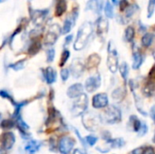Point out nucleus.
I'll use <instances>...</instances> for the list:
<instances>
[{"mask_svg": "<svg viewBox=\"0 0 155 154\" xmlns=\"http://www.w3.org/2000/svg\"><path fill=\"white\" fill-rule=\"evenodd\" d=\"M1 128L4 129V130H7V129H12L15 126V121L12 119V120H3L2 123H1Z\"/></svg>", "mask_w": 155, "mask_h": 154, "instance_id": "nucleus-29", "label": "nucleus"}, {"mask_svg": "<svg viewBox=\"0 0 155 154\" xmlns=\"http://www.w3.org/2000/svg\"><path fill=\"white\" fill-rule=\"evenodd\" d=\"M104 13H105V15H106L107 17H109V18L114 17V8H113L112 4L109 1H106V3H105Z\"/></svg>", "mask_w": 155, "mask_h": 154, "instance_id": "nucleus-30", "label": "nucleus"}, {"mask_svg": "<svg viewBox=\"0 0 155 154\" xmlns=\"http://www.w3.org/2000/svg\"><path fill=\"white\" fill-rule=\"evenodd\" d=\"M10 67L13 68L15 71H18L20 69H23L24 68V61H19V62H17V63H15L14 64H11Z\"/></svg>", "mask_w": 155, "mask_h": 154, "instance_id": "nucleus-37", "label": "nucleus"}, {"mask_svg": "<svg viewBox=\"0 0 155 154\" xmlns=\"http://www.w3.org/2000/svg\"><path fill=\"white\" fill-rule=\"evenodd\" d=\"M93 25L90 23H84L80 27L74 45V48L75 50H81L85 46L89 40V37L93 34Z\"/></svg>", "mask_w": 155, "mask_h": 154, "instance_id": "nucleus-1", "label": "nucleus"}, {"mask_svg": "<svg viewBox=\"0 0 155 154\" xmlns=\"http://www.w3.org/2000/svg\"><path fill=\"white\" fill-rule=\"evenodd\" d=\"M127 5H128V3H127L126 0H122L120 2V8H121L122 11H124L125 8H127Z\"/></svg>", "mask_w": 155, "mask_h": 154, "instance_id": "nucleus-42", "label": "nucleus"}, {"mask_svg": "<svg viewBox=\"0 0 155 154\" xmlns=\"http://www.w3.org/2000/svg\"><path fill=\"white\" fill-rule=\"evenodd\" d=\"M1 143H2V149L5 150V151H8L10 150L15 143V134L11 132H6L3 135H2V140H1Z\"/></svg>", "mask_w": 155, "mask_h": 154, "instance_id": "nucleus-7", "label": "nucleus"}, {"mask_svg": "<svg viewBox=\"0 0 155 154\" xmlns=\"http://www.w3.org/2000/svg\"><path fill=\"white\" fill-rule=\"evenodd\" d=\"M84 140V142H85L86 145L94 146V145L97 143L98 138H97L96 136H94V135H88V136H86Z\"/></svg>", "mask_w": 155, "mask_h": 154, "instance_id": "nucleus-32", "label": "nucleus"}, {"mask_svg": "<svg viewBox=\"0 0 155 154\" xmlns=\"http://www.w3.org/2000/svg\"><path fill=\"white\" fill-rule=\"evenodd\" d=\"M125 93H126V92H125V90H124V89L117 88L115 91H114V93H113L112 96H113V98H114L115 101H122V100L124 98Z\"/></svg>", "mask_w": 155, "mask_h": 154, "instance_id": "nucleus-24", "label": "nucleus"}, {"mask_svg": "<svg viewBox=\"0 0 155 154\" xmlns=\"http://www.w3.org/2000/svg\"><path fill=\"white\" fill-rule=\"evenodd\" d=\"M151 116H152V119L154 120V106L151 110Z\"/></svg>", "mask_w": 155, "mask_h": 154, "instance_id": "nucleus-45", "label": "nucleus"}, {"mask_svg": "<svg viewBox=\"0 0 155 154\" xmlns=\"http://www.w3.org/2000/svg\"><path fill=\"white\" fill-rule=\"evenodd\" d=\"M130 123L132 125V128H133V131L134 132H138V130L140 129L141 125H142V122L134 115H132L130 117Z\"/></svg>", "mask_w": 155, "mask_h": 154, "instance_id": "nucleus-25", "label": "nucleus"}, {"mask_svg": "<svg viewBox=\"0 0 155 154\" xmlns=\"http://www.w3.org/2000/svg\"><path fill=\"white\" fill-rule=\"evenodd\" d=\"M99 63H100V56L96 54H94L89 56L86 65L88 68H94V67L97 66L99 64Z\"/></svg>", "mask_w": 155, "mask_h": 154, "instance_id": "nucleus-20", "label": "nucleus"}, {"mask_svg": "<svg viewBox=\"0 0 155 154\" xmlns=\"http://www.w3.org/2000/svg\"><path fill=\"white\" fill-rule=\"evenodd\" d=\"M69 56H70V52L68 50H64L63 52L62 57H61V62H60V65L61 66H63L65 64V62L67 61V59L69 58Z\"/></svg>", "mask_w": 155, "mask_h": 154, "instance_id": "nucleus-34", "label": "nucleus"}, {"mask_svg": "<svg viewBox=\"0 0 155 154\" xmlns=\"http://www.w3.org/2000/svg\"><path fill=\"white\" fill-rule=\"evenodd\" d=\"M54 58V49H49L47 51V61L49 63L53 62Z\"/></svg>", "mask_w": 155, "mask_h": 154, "instance_id": "nucleus-38", "label": "nucleus"}, {"mask_svg": "<svg viewBox=\"0 0 155 154\" xmlns=\"http://www.w3.org/2000/svg\"><path fill=\"white\" fill-rule=\"evenodd\" d=\"M108 103V97L105 93H98L93 97V106L95 109L105 108Z\"/></svg>", "mask_w": 155, "mask_h": 154, "instance_id": "nucleus-10", "label": "nucleus"}, {"mask_svg": "<svg viewBox=\"0 0 155 154\" xmlns=\"http://www.w3.org/2000/svg\"><path fill=\"white\" fill-rule=\"evenodd\" d=\"M101 120L103 122H104L107 124H114L117 123H120L122 120V113L121 110L114 106L112 105L110 107H108L104 113L103 114L100 116Z\"/></svg>", "mask_w": 155, "mask_h": 154, "instance_id": "nucleus-2", "label": "nucleus"}, {"mask_svg": "<svg viewBox=\"0 0 155 154\" xmlns=\"http://www.w3.org/2000/svg\"><path fill=\"white\" fill-rule=\"evenodd\" d=\"M112 1H113V2H114V4H116V3H117V1H118V0H112Z\"/></svg>", "mask_w": 155, "mask_h": 154, "instance_id": "nucleus-47", "label": "nucleus"}, {"mask_svg": "<svg viewBox=\"0 0 155 154\" xmlns=\"http://www.w3.org/2000/svg\"><path fill=\"white\" fill-rule=\"evenodd\" d=\"M108 22L104 17H100L97 20V33L98 34H103L107 32Z\"/></svg>", "mask_w": 155, "mask_h": 154, "instance_id": "nucleus-16", "label": "nucleus"}, {"mask_svg": "<svg viewBox=\"0 0 155 154\" xmlns=\"http://www.w3.org/2000/svg\"><path fill=\"white\" fill-rule=\"evenodd\" d=\"M41 145H42V143L40 142L35 141V140H32L26 143V145L25 146V152H27L29 153H35L37 151H39Z\"/></svg>", "mask_w": 155, "mask_h": 154, "instance_id": "nucleus-15", "label": "nucleus"}, {"mask_svg": "<svg viewBox=\"0 0 155 154\" xmlns=\"http://www.w3.org/2000/svg\"><path fill=\"white\" fill-rule=\"evenodd\" d=\"M101 84V78L99 74L94 76H91L85 82V89L89 93H93L100 87Z\"/></svg>", "mask_w": 155, "mask_h": 154, "instance_id": "nucleus-8", "label": "nucleus"}, {"mask_svg": "<svg viewBox=\"0 0 155 154\" xmlns=\"http://www.w3.org/2000/svg\"><path fill=\"white\" fill-rule=\"evenodd\" d=\"M75 144V140L70 136H63L58 143V150L62 154H69Z\"/></svg>", "mask_w": 155, "mask_h": 154, "instance_id": "nucleus-5", "label": "nucleus"}, {"mask_svg": "<svg viewBox=\"0 0 155 154\" xmlns=\"http://www.w3.org/2000/svg\"><path fill=\"white\" fill-rule=\"evenodd\" d=\"M134 29L133 26H128L125 30L124 39L127 42H132L134 40Z\"/></svg>", "mask_w": 155, "mask_h": 154, "instance_id": "nucleus-27", "label": "nucleus"}, {"mask_svg": "<svg viewBox=\"0 0 155 154\" xmlns=\"http://www.w3.org/2000/svg\"><path fill=\"white\" fill-rule=\"evenodd\" d=\"M0 154H5V150H3V149H0Z\"/></svg>", "mask_w": 155, "mask_h": 154, "instance_id": "nucleus-46", "label": "nucleus"}, {"mask_svg": "<svg viewBox=\"0 0 155 154\" xmlns=\"http://www.w3.org/2000/svg\"><path fill=\"white\" fill-rule=\"evenodd\" d=\"M126 142L124 141V139L123 138H115L113 139L111 138L110 140H108L107 142H105V144L108 145V148L111 149H119L122 148L125 145Z\"/></svg>", "mask_w": 155, "mask_h": 154, "instance_id": "nucleus-14", "label": "nucleus"}, {"mask_svg": "<svg viewBox=\"0 0 155 154\" xmlns=\"http://www.w3.org/2000/svg\"><path fill=\"white\" fill-rule=\"evenodd\" d=\"M45 78L46 80V82L48 84H53L55 82L56 80V74H55V71L52 68V67H47L45 70Z\"/></svg>", "mask_w": 155, "mask_h": 154, "instance_id": "nucleus-17", "label": "nucleus"}, {"mask_svg": "<svg viewBox=\"0 0 155 154\" xmlns=\"http://www.w3.org/2000/svg\"><path fill=\"white\" fill-rule=\"evenodd\" d=\"M143 93L145 96H153L154 94V84L153 81L149 82L143 88Z\"/></svg>", "mask_w": 155, "mask_h": 154, "instance_id": "nucleus-23", "label": "nucleus"}, {"mask_svg": "<svg viewBox=\"0 0 155 154\" xmlns=\"http://www.w3.org/2000/svg\"><path fill=\"white\" fill-rule=\"evenodd\" d=\"M72 39H73V36H72V35H69V36H67V37L65 38V43H64V45H67V44H69V43L72 41Z\"/></svg>", "mask_w": 155, "mask_h": 154, "instance_id": "nucleus-44", "label": "nucleus"}, {"mask_svg": "<svg viewBox=\"0 0 155 154\" xmlns=\"http://www.w3.org/2000/svg\"><path fill=\"white\" fill-rule=\"evenodd\" d=\"M0 119H1V113H0Z\"/></svg>", "mask_w": 155, "mask_h": 154, "instance_id": "nucleus-48", "label": "nucleus"}, {"mask_svg": "<svg viewBox=\"0 0 155 154\" xmlns=\"http://www.w3.org/2000/svg\"><path fill=\"white\" fill-rule=\"evenodd\" d=\"M60 34H62L61 32V28L58 25H53L49 29L48 32L46 33L45 38V44L46 45H52L54 44L58 36L60 35Z\"/></svg>", "mask_w": 155, "mask_h": 154, "instance_id": "nucleus-6", "label": "nucleus"}, {"mask_svg": "<svg viewBox=\"0 0 155 154\" xmlns=\"http://www.w3.org/2000/svg\"><path fill=\"white\" fill-rule=\"evenodd\" d=\"M46 13H47V11H42V10L35 11L34 14H33V20H34V22L35 24H40L44 20Z\"/></svg>", "mask_w": 155, "mask_h": 154, "instance_id": "nucleus-22", "label": "nucleus"}, {"mask_svg": "<svg viewBox=\"0 0 155 154\" xmlns=\"http://www.w3.org/2000/svg\"><path fill=\"white\" fill-rule=\"evenodd\" d=\"M84 87L81 84H75L69 87L67 90V95L70 98H76L83 93Z\"/></svg>", "mask_w": 155, "mask_h": 154, "instance_id": "nucleus-12", "label": "nucleus"}, {"mask_svg": "<svg viewBox=\"0 0 155 154\" xmlns=\"http://www.w3.org/2000/svg\"><path fill=\"white\" fill-rule=\"evenodd\" d=\"M143 154H155L154 149L151 146H143Z\"/></svg>", "mask_w": 155, "mask_h": 154, "instance_id": "nucleus-40", "label": "nucleus"}, {"mask_svg": "<svg viewBox=\"0 0 155 154\" xmlns=\"http://www.w3.org/2000/svg\"><path fill=\"white\" fill-rule=\"evenodd\" d=\"M107 65L112 73H115L118 69V56L116 51H110L107 60Z\"/></svg>", "mask_w": 155, "mask_h": 154, "instance_id": "nucleus-11", "label": "nucleus"}, {"mask_svg": "<svg viewBox=\"0 0 155 154\" xmlns=\"http://www.w3.org/2000/svg\"><path fill=\"white\" fill-rule=\"evenodd\" d=\"M66 2L65 0H58L56 6H55V15L60 16L66 11Z\"/></svg>", "mask_w": 155, "mask_h": 154, "instance_id": "nucleus-19", "label": "nucleus"}, {"mask_svg": "<svg viewBox=\"0 0 155 154\" xmlns=\"http://www.w3.org/2000/svg\"><path fill=\"white\" fill-rule=\"evenodd\" d=\"M102 120L101 117L94 113L88 112L83 115V124L86 130L90 132H95L99 129Z\"/></svg>", "mask_w": 155, "mask_h": 154, "instance_id": "nucleus-3", "label": "nucleus"}, {"mask_svg": "<svg viewBox=\"0 0 155 154\" xmlns=\"http://www.w3.org/2000/svg\"><path fill=\"white\" fill-rule=\"evenodd\" d=\"M153 41V34L150 33L145 34L142 38V44L143 46H150Z\"/></svg>", "mask_w": 155, "mask_h": 154, "instance_id": "nucleus-26", "label": "nucleus"}, {"mask_svg": "<svg viewBox=\"0 0 155 154\" xmlns=\"http://www.w3.org/2000/svg\"><path fill=\"white\" fill-rule=\"evenodd\" d=\"M0 96H1V97H3V98H5V99L9 100V101H11V103H12L14 105L16 103H15V101L13 100L12 96H11L8 93H6L5 91H0Z\"/></svg>", "mask_w": 155, "mask_h": 154, "instance_id": "nucleus-36", "label": "nucleus"}, {"mask_svg": "<svg viewBox=\"0 0 155 154\" xmlns=\"http://www.w3.org/2000/svg\"><path fill=\"white\" fill-rule=\"evenodd\" d=\"M76 98L77 99L73 103V107H72V113L74 116H79L83 114L84 111L87 109V105H88V99L85 94L82 93Z\"/></svg>", "mask_w": 155, "mask_h": 154, "instance_id": "nucleus-4", "label": "nucleus"}, {"mask_svg": "<svg viewBox=\"0 0 155 154\" xmlns=\"http://www.w3.org/2000/svg\"><path fill=\"white\" fill-rule=\"evenodd\" d=\"M84 64H83V63L79 59L74 61L72 65H71V70H72L73 75L75 78H78L79 76H81V74L84 72Z\"/></svg>", "mask_w": 155, "mask_h": 154, "instance_id": "nucleus-13", "label": "nucleus"}, {"mask_svg": "<svg viewBox=\"0 0 155 154\" xmlns=\"http://www.w3.org/2000/svg\"><path fill=\"white\" fill-rule=\"evenodd\" d=\"M69 77V71L68 69H63L61 71V78L64 82H65Z\"/></svg>", "mask_w": 155, "mask_h": 154, "instance_id": "nucleus-39", "label": "nucleus"}, {"mask_svg": "<svg viewBox=\"0 0 155 154\" xmlns=\"http://www.w3.org/2000/svg\"><path fill=\"white\" fill-rule=\"evenodd\" d=\"M93 10L95 13H99L102 9V4L100 0H90L86 5V10Z\"/></svg>", "mask_w": 155, "mask_h": 154, "instance_id": "nucleus-18", "label": "nucleus"}, {"mask_svg": "<svg viewBox=\"0 0 155 154\" xmlns=\"http://www.w3.org/2000/svg\"><path fill=\"white\" fill-rule=\"evenodd\" d=\"M73 154H86V152H85L84 150H81V149H75V150L73 152Z\"/></svg>", "mask_w": 155, "mask_h": 154, "instance_id": "nucleus-43", "label": "nucleus"}, {"mask_svg": "<svg viewBox=\"0 0 155 154\" xmlns=\"http://www.w3.org/2000/svg\"><path fill=\"white\" fill-rule=\"evenodd\" d=\"M77 15H78V12L77 10L74 9L73 12L67 16V18L65 19L64 21V26H63V31H62V34H67L68 32L71 31L72 27L74 26V22L76 21V18H77Z\"/></svg>", "mask_w": 155, "mask_h": 154, "instance_id": "nucleus-9", "label": "nucleus"}, {"mask_svg": "<svg viewBox=\"0 0 155 154\" xmlns=\"http://www.w3.org/2000/svg\"><path fill=\"white\" fill-rule=\"evenodd\" d=\"M40 48H41V44H40V42L38 40H36V41H34L31 44L28 52H29L30 54H36L40 50Z\"/></svg>", "mask_w": 155, "mask_h": 154, "instance_id": "nucleus-28", "label": "nucleus"}, {"mask_svg": "<svg viewBox=\"0 0 155 154\" xmlns=\"http://www.w3.org/2000/svg\"><path fill=\"white\" fill-rule=\"evenodd\" d=\"M155 7V1L154 0H150V3L148 5V16L151 17L153 15Z\"/></svg>", "mask_w": 155, "mask_h": 154, "instance_id": "nucleus-35", "label": "nucleus"}, {"mask_svg": "<svg viewBox=\"0 0 155 154\" xmlns=\"http://www.w3.org/2000/svg\"><path fill=\"white\" fill-rule=\"evenodd\" d=\"M102 138H103L105 142H107L108 140H110V139L112 138V136H111V133H110L109 132H104V133H103V135H102Z\"/></svg>", "mask_w": 155, "mask_h": 154, "instance_id": "nucleus-41", "label": "nucleus"}, {"mask_svg": "<svg viewBox=\"0 0 155 154\" xmlns=\"http://www.w3.org/2000/svg\"><path fill=\"white\" fill-rule=\"evenodd\" d=\"M32 154H33V153H32Z\"/></svg>", "mask_w": 155, "mask_h": 154, "instance_id": "nucleus-49", "label": "nucleus"}, {"mask_svg": "<svg viewBox=\"0 0 155 154\" xmlns=\"http://www.w3.org/2000/svg\"><path fill=\"white\" fill-rule=\"evenodd\" d=\"M143 61V56L140 52H134V62H133V68L138 69Z\"/></svg>", "mask_w": 155, "mask_h": 154, "instance_id": "nucleus-21", "label": "nucleus"}, {"mask_svg": "<svg viewBox=\"0 0 155 154\" xmlns=\"http://www.w3.org/2000/svg\"><path fill=\"white\" fill-rule=\"evenodd\" d=\"M147 133H148V126H147V124L144 123H142V125H141L140 129L137 132L138 136H140V137L141 136H144Z\"/></svg>", "mask_w": 155, "mask_h": 154, "instance_id": "nucleus-33", "label": "nucleus"}, {"mask_svg": "<svg viewBox=\"0 0 155 154\" xmlns=\"http://www.w3.org/2000/svg\"><path fill=\"white\" fill-rule=\"evenodd\" d=\"M120 73H121V75L122 77L126 80L127 79V76H128V73H129V69H128V64L124 62L121 65H120Z\"/></svg>", "mask_w": 155, "mask_h": 154, "instance_id": "nucleus-31", "label": "nucleus"}]
</instances>
